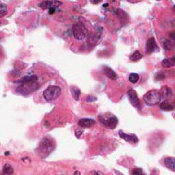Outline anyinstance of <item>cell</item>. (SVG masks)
<instances>
[{
  "instance_id": "d4e9b609",
  "label": "cell",
  "mask_w": 175,
  "mask_h": 175,
  "mask_svg": "<svg viewBox=\"0 0 175 175\" xmlns=\"http://www.w3.org/2000/svg\"><path fill=\"white\" fill-rule=\"evenodd\" d=\"M85 100H86V101H88V102H94L95 101H97V98L93 97V96L89 95L86 97V99H85Z\"/></svg>"
},
{
  "instance_id": "ba28073f",
  "label": "cell",
  "mask_w": 175,
  "mask_h": 175,
  "mask_svg": "<svg viewBox=\"0 0 175 175\" xmlns=\"http://www.w3.org/2000/svg\"><path fill=\"white\" fill-rule=\"evenodd\" d=\"M118 135H119L120 138L130 144H136L138 142V138H137L136 135H135L125 133L123 131H119Z\"/></svg>"
},
{
  "instance_id": "8992f818",
  "label": "cell",
  "mask_w": 175,
  "mask_h": 175,
  "mask_svg": "<svg viewBox=\"0 0 175 175\" xmlns=\"http://www.w3.org/2000/svg\"><path fill=\"white\" fill-rule=\"evenodd\" d=\"M128 97L129 98V101L132 104L133 107L138 109V110H141L142 109V105L140 101V99L138 97V95L136 92H135L133 89H131L127 92Z\"/></svg>"
},
{
  "instance_id": "30bf717a",
  "label": "cell",
  "mask_w": 175,
  "mask_h": 175,
  "mask_svg": "<svg viewBox=\"0 0 175 175\" xmlns=\"http://www.w3.org/2000/svg\"><path fill=\"white\" fill-rule=\"evenodd\" d=\"M96 124L94 120L91 118H82L78 122V125L82 128H90Z\"/></svg>"
},
{
  "instance_id": "4316f807",
  "label": "cell",
  "mask_w": 175,
  "mask_h": 175,
  "mask_svg": "<svg viewBox=\"0 0 175 175\" xmlns=\"http://www.w3.org/2000/svg\"><path fill=\"white\" fill-rule=\"evenodd\" d=\"M75 136L79 138L82 134V131H81L80 129H77V130H75Z\"/></svg>"
},
{
  "instance_id": "f546056e",
  "label": "cell",
  "mask_w": 175,
  "mask_h": 175,
  "mask_svg": "<svg viewBox=\"0 0 175 175\" xmlns=\"http://www.w3.org/2000/svg\"><path fill=\"white\" fill-rule=\"evenodd\" d=\"M55 8H50L49 9V13L51 15V14H53V13L55 12Z\"/></svg>"
},
{
  "instance_id": "4dcf8cb0",
  "label": "cell",
  "mask_w": 175,
  "mask_h": 175,
  "mask_svg": "<svg viewBox=\"0 0 175 175\" xmlns=\"http://www.w3.org/2000/svg\"><path fill=\"white\" fill-rule=\"evenodd\" d=\"M81 173H80V172H78V171H76V172H75V173H74V174H80Z\"/></svg>"
},
{
  "instance_id": "8fae6325",
  "label": "cell",
  "mask_w": 175,
  "mask_h": 175,
  "mask_svg": "<svg viewBox=\"0 0 175 175\" xmlns=\"http://www.w3.org/2000/svg\"><path fill=\"white\" fill-rule=\"evenodd\" d=\"M157 48V43L154 38H150L147 42L146 52L147 54H152Z\"/></svg>"
},
{
  "instance_id": "7402d4cb",
  "label": "cell",
  "mask_w": 175,
  "mask_h": 175,
  "mask_svg": "<svg viewBox=\"0 0 175 175\" xmlns=\"http://www.w3.org/2000/svg\"><path fill=\"white\" fill-rule=\"evenodd\" d=\"M3 171H4V174H11L14 173V169H13L12 166H11V165L6 164L4 166V168H3Z\"/></svg>"
},
{
  "instance_id": "d6986e66",
  "label": "cell",
  "mask_w": 175,
  "mask_h": 175,
  "mask_svg": "<svg viewBox=\"0 0 175 175\" xmlns=\"http://www.w3.org/2000/svg\"><path fill=\"white\" fill-rule=\"evenodd\" d=\"M140 80V75L138 73H131L129 76V80L132 84H136Z\"/></svg>"
},
{
  "instance_id": "44dd1931",
  "label": "cell",
  "mask_w": 175,
  "mask_h": 175,
  "mask_svg": "<svg viewBox=\"0 0 175 175\" xmlns=\"http://www.w3.org/2000/svg\"><path fill=\"white\" fill-rule=\"evenodd\" d=\"M38 80V77L36 75H31V76H25L21 80V83L28 81H36Z\"/></svg>"
},
{
  "instance_id": "cb8c5ba5",
  "label": "cell",
  "mask_w": 175,
  "mask_h": 175,
  "mask_svg": "<svg viewBox=\"0 0 175 175\" xmlns=\"http://www.w3.org/2000/svg\"><path fill=\"white\" fill-rule=\"evenodd\" d=\"M133 175H142L143 174V171L141 168H134L131 173Z\"/></svg>"
},
{
  "instance_id": "52a82bcc",
  "label": "cell",
  "mask_w": 175,
  "mask_h": 175,
  "mask_svg": "<svg viewBox=\"0 0 175 175\" xmlns=\"http://www.w3.org/2000/svg\"><path fill=\"white\" fill-rule=\"evenodd\" d=\"M100 121L103 123L105 126H106L107 127L111 129H113L116 128L118 125V119L115 116H112L110 118H102L99 117Z\"/></svg>"
},
{
  "instance_id": "f1b7e54d",
  "label": "cell",
  "mask_w": 175,
  "mask_h": 175,
  "mask_svg": "<svg viewBox=\"0 0 175 175\" xmlns=\"http://www.w3.org/2000/svg\"><path fill=\"white\" fill-rule=\"evenodd\" d=\"M90 174H103V173H101V172H98V171H92V172H90Z\"/></svg>"
},
{
  "instance_id": "5bb4252c",
  "label": "cell",
  "mask_w": 175,
  "mask_h": 175,
  "mask_svg": "<svg viewBox=\"0 0 175 175\" xmlns=\"http://www.w3.org/2000/svg\"><path fill=\"white\" fill-rule=\"evenodd\" d=\"M175 64L174 58H166L161 62V65L164 68H170L174 67Z\"/></svg>"
},
{
  "instance_id": "5b68a950",
  "label": "cell",
  "mask_w": 175,
  "mask_h": 175,
  "mask_svg": "<svg viewBox=\"0 0 175 175\" xmlns=\"http://www.w3.org/2000/svg\"><path fill=\"white\" fill-rule=\"evenodd\" d=\"M38 87L39 85L36 83V81L24 82L22 85L18 87L16 91L21 94H28L37 90Z\"/></svg>"
},
{
  "instance_id": "2e32d148",
  "label": "cell",
  "mask_w": 175,
  "mask_h": 175,
  "mask_svg": "<svg viewBox=\"0 0 175 175\" xmlns=\"http://www.w3.org/2000/svg\"><path fill=\"white\" fill-rule=\"evenodd\" d=\"M161 91H162L163 97L165 98H169L172 97V96H173V91H172L171 88L167 86L163 87L162 89H161Z\"/></svg>"
},
{
  "instance_id": "484cf974",
  "label": "cell",
  "mask_w": 175,
  "mask_h": 175,
  "mask_svg": "<svg viewBox=\"0 0 175 175\" xmlns=\"http://www.w3.org/2000/svg\"><path fill=\"white\" fill-rule=\"evenodd\" d=\"M165 78V76L163 73H161V72H160V73H158L157 75L155 76V79H156L157 80H163V79Z\"/></svg>"
},
{
  "instance_id": "6da1fadb",
  "label": "cell",
  "mask_w": 175,
  "mask_h": 175,
  "mask_svg": "<svg viewBox=\"0 0 175 175\" xmlns=\"http://www.w3.org/2000/svg\"><path fill=\"white\" fill-rule=\"evenodd\" d=\"M54 149V144L51 139L45 138L42 139L38 146V154L42 157H46Z\"/></svg>"
},
{
  "instance_id": "1f68e13d",
  "label": "cell",
  "mask_w": 175,
  "mask_h": 175,
  "mask_svg": "<svg viewBox=\"0 0 175 175\" xmlns=\"http://www.w3.org/2000/svg\"><path fill=\"white\" fill-rule=\"evenodd\" d=\"M157 1H161V0H157Z\"/></svg>"
},
{
  "instance_id": "ac0fdd59",
  "label": "cell",
  "mask_w": 175,
  "mask_h": 175,
  "mask_svg": "<svg viewBox=\"0 0 175 175\" xmlns=\"http://www.w3.org/2000/svg\"><path fill=\"white\" fill-rule=\"evenodd\" d=\"M71 93L72 97L74 98V99L76 101H79V98H80V96L81 94V91L80 89L77 87H72Z\"/></svg>"
},
{
  "instance_id": "e0dca14e",
  "label": "cell",
  "mask_w": 175,
  "mask_h": 175,
  "mask_svg": "<svg viewBox=\"0 0 175 175\" xmlns=\"http://www.w3.org/2000/svg\"><path fill=\"white\" fill-rule=\"evenodd\" d=\"M143 57L142 54L140 51H135L130 56V60L132 62H137Z\"/></svg>"
},
{
  "instance_id": "7c38bea8",
  "label": "cell",
  "mask_w": 175,
  "mask_h": 175,
  "mask_svg": "<svg viewBox=\"0 0 175 175\" xmlns=\"http://www.w3.org/2000/svg\"><path fill=\"white\" fill-rule=\"evenodd\" d=\"M102 70H103V73L106 75L109 79H110V80H116L117 79V74L111 68L107 67V66H104V67L102 68Z\"/></svg>"
},
{
  "instance_id": "9c48e42d",
  "label": "cell",
  "mask_w": 175,
  "mask_h": 175,
  "mask_svg": "<svg viewBox=\"0 0 175 175\" xmlns=\"http://www.w3.org/2000/svg\"><path fill=\"white\" fill-rule=\"evenodd\" d=\"M60 4L61 2L57 1V0H46V1H43L40 3L39 7L42 9L45 10L49 9L50 8H55Z\"/></svg>"
},
{
  "instance_id": "7a4b0ae2",
  "label": "cell",
  "mask_w": 175,
  "mask_h": 175,
  "mask_svg": "<svg viewBox=\"0 0 175 175\" xmlns=\"http://www.w3.org/2000/svg\"><path fill=\"white\" fill-rule=\"evenodd\" d=\"M72 34L74 38L77 41H83L88 37V31L85 26L81 23L75 24L72 28Z\"/></svg>"
},
{
  "instance_id": "603a6c76",
  "label": "cell",
  "mask_w": 175,
  "mask_h": 175,
  "mask_svg": "<svg viewBox=\"0 0 175 175\" xmlns=\"http://www.w3.org/2000/svg\"><path fill=\"white\" fill-rule=\"evenodd\" d=\"M164 47L166 50H172L174 48V44L170 41H165L164 42Z\"/></svg>"
},
{
  "instance_id": "3957f363",
  "label": "cell",
  "mask_w": 175,
  "mask_h": 175,
  "mask_svg": "<svg viewBox=\"0 0 175 175\" xmlns=\"http://www.w3.org/2000/svg\"><path fill=\"white\" fill-rule=\"evenodd\" d=\"M161 98V94L160 93V92H158L156 90H151L148 91L144 95L143 97L145 103L148 105H151V106L160 103Z\"/></svg>"
},
{
  "instance_id": "9a60e30c",
  "label": "cell",
  "mask_w": 175,
  "mask_h": 175,
  "mask_svg": "<svg viewBox=\"0 0 175 175\" xmlns=\"http://www.w3.org/2000/svg\"><path fill=\"white\" fill-rule=\"evenodd\" d=\"M160 107L161 110H162L164 111H172L174 110V107L173 106V105L168 101H165L162 102V103L160 104Z\"/></svg>"
},
{
  "instance_id": "277c9868",
  "label": "cell",
  "mask_w": 175,
  "mask_h": 175,
  "mask_svg": "<svg viewBox=\"0 0 175 175\" xmlns=\"http://www.w3.org/2000/svg\"><path fill=\"white\" fill-rule=\"evenodd\" d=\"M62 93L60 87L57 85H50L45 89L43 92V97L47 101H54L60 97Z\"/></svg>"
},
{
  "instance_id": "4fadbf2b",
  "label": "cell",
  "mask_w": 175,
  "mask_h": 175,
  "mask_svg": "<svg viewBox=\"0 0 175 175\" xmlns=\"http://www.w3.org/2000/svg\"><path fill=\"white\" fill-rule=\"evenodd\" d=\"M164 164L168 169L171 170L172 171H174V158L173 157H168L164 160Z\"/></svg>"
},
{
  "instance_id": "83f0119b",
  "label": "cell",
  "mask_w": 175,
  "mask_h": 175,
  "mask_svg": "<svg viewBox=\"0 0 175 175\" xmlns=\"http://www.w3.org/2000/svg\"><path fill=\"white\" fill-rule=\"evenodd\" d=\"M90 1L92 4H98L102 2V0H90Z\"/></svg>"
},
{
  "instance_id": "ffe728a7",
  "label": "cell",
  "mask_w": 175,
  "mask_h": 175,
  "mask_svg": "<svg viewBox=\"0 0 175 175\" xmlns=\"http://www.w3.org/2000/svg\"><path fill=\"white\" fill-rule=\"evenodd\" d=\"M8 7L4 4H0V17H4L8 14Z\"/></svg>"
}]
</instances>
